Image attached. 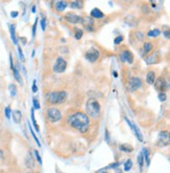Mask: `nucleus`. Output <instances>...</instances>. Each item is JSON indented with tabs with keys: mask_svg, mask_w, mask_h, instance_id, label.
<instances>
[{
	"mask_svg": "<svg viewBox=\"0 0 170 173\" xmlns=\"http://www.w3.org/2000/svg\"><path fill=\"white\" fill-rule=\"evenodd\" d=\"M158 98H159V100H160L161 102H165L166 99H167L166 93L165 92H160V93H159V95H158Z\"/></svg>",
	"mask_w": 170,
	"mask_h": 173,
	"instance_id": "obj_30",
	"label": "nucleus"
},
{
	"mask_svg": "<svg viewBox=\"0 0 170 173\" xmlns=\"http://www.w3.org/2000/svg\"><path fill=\"white\" fill-rule=\"evenodd\" d=\"M10 92H11V95H12V97H15L16 93H17V88H16V85H14V84L10 85Z\"/></svg>",
	"mask_w": 170,
	"mask_h": 173,
	"instance_id": "obj_27",
	"label": "nucleus"
},
{
	"mask_svg": "<svg viewBox=\"0 0 170 173\" xmlns=\"http://www.w3.org/2000/svg\"><path fill=\"white\" fill-rule=\"evenodd\" d=\"M35 11H36V7H33V13H35Z\"/></svg>",
	"mask_w": 170,
	"mask_h": 173,
	"instance_id": "obj_45",
	"label": "nucleus"
},
{
	"mask_svg": "<svg viewBox=\"0 0 170 173\" xmlns=\"http://www.w3.org/2000/svg\"><path fill=\"white\" fill-rule=\"evenodd\" d=\"M136 35L138 36V39H139V40H143V39H144V35H143V33H141V32H136Z\"/></svg>",
	"mask_w": 170,
	"mask_h": 173,
	"instance_id": "obj_37",
	"label": "nucleus"
},
{
	"mask_svg": "<svg viewBox=\"0 0 170 173\" xmlns=\"http://www.w3.org/2000/svg\"><path fill=\"white\" fill-rule=\"evenodd\" d=\"M13 120L16 124H19L22 120V113L20 112V110H14L13 111Z\"/></svg>",
	"mask_w": 170,
	"mask_h": 173,
	"instance_id": "obj_15",
	"label": "nucleus"
},
{
	"mask_svg": "<svg viewBox=\"0 0 170 173\" xmlns=\"http://www.w3.org/2000/svg\"><path fill=\"white\" fill-rule=\"evenodd\" d=\"M26 166L29 167V168H33V167H34V158H33L31 153H29L26 156Z\"/></svg>",
	"mask_w": 170,
	"mask_h": 173,
	"instance_id": "obj_23",
	"label": "nucleus"
},
{
	"mask_svg": "<svg viewBox=\"0 0 170 173\" xmlns=\"http://www.w3.org/2000/svg\"><path fill=\"white\" fill-rule=\"evenodd\" d=\"M121 150H124V151H127V152H130V151L132 150V148H127V145H122V146H121Z\"/></svg>",
	"mask_w": 170,
	"mask_h": 173,
	"instance_id": "obj_36",
	"label": "nucleus"
},
{
	"mask_svg": "<svg viewBox=\"0 0 170 173\" xmlns=\"http://www.w3.org/2000/svg\"><path fill=\"white\" fill-rule=\"evenodd\" d=\"M18 51H19V56H20V59L23 61V60H24V57H23V53H22V51H21L20 47H18Z\"/></svg>",
	"mask_w": 170,
	"mask_h": 173,
	"instance_id": "obj_40",
	"label": "nucleus"
},
{
	"mask_svg": "<svg viewBox=\"0 0 170 173\" xmlns=\"http://www.w3.org/2000/svg\"><path fill=\"white\" fill-rule=\"evenodd\" d=\"M11 16H12L13 18H15V17H17V16H18V13L17 12H12V13H11Z\"/></svg>",
	"mask_w": 170,
	"mask_h": 173,
	"instance_id": "obj_43",
	"label": "nucleus"
},
{
	"mask_svg": "<svg viewBox=\"0 0 170 173\" xmlns=\"http://www.w3.org/2000/svg\"><path fill=\"white\" fill-rule=\"evenodd\" d=\"M142 87V81L139 78H132L129 81V90L130 91H134V90L139 89Z\"/></svg>",
	"mask_w": 170,
	"mask_h": 173,
	"instance_id": "obj_11",
	"label": "nucleus"
},
{
	"mask_svg": "<svg viewBox=\"0 0 170 173\" xmlns=\"http://www.w3.org/2000/svg\"><path fill=\"white\" fill-rule=\"evenodd\" d=\"M102 173H108V172H107V171H103Z\"/></svg>",
	"mask_w": 170,
	"mask_h": 173,
	"instance_id": "obj_46",
	"label": "nucleus"
},
{
	"mask_svg": "<svg viewBox=\"0 0 170 173\" xmlns=\"http://www.w3.org/2000/svg\"><path fill=\"white\" fill-rule=\"evenodd\" d=\"M81 22L82 24H83V26H84V29H86L87 31H94V20H92V17H84V18H82V20H81Z\"/></svg>",
	"mask_w": 170,
	"mask_h": 173,
	"instance_id": "obj_10",
	"label": "nucleus"
},
{
	"mask_svg": "<svg viewBox=\"0 0 170 173\" xmlns=\"http://www.w3.org/2000/svg\"><path fill=\"white\" fill-rule=\"evenodd\" d=\"M32 112V121H33V124H34L35 126V128H36V130L39 132V126L37 125V123H36V120H35V114H34V109L31 111Z\"/></svg>",
	"mask_w": 170,
	"mask_h": 173,
	"instance_id": "obj_29",
	"label": "nucleus"
},
{
	"mask_svg": "<svg viewBox=\"0 0 170 173\" xmlns=\"http://www.w3.org/2000/svg\"><path fill=\"white\" fill-rule=\"evenodd\" d=\"M29 130H31V133L33 134V138H34V140H35V141H36V142H37V144H38V145H39V146H40V145H41V144H40L39 140H38V139H37L36 134H35V133H34V131H33V129H32V127H31V125H29Z\"/></svg>",
	"mask_w": 170,
	"mask_h": 173,
	"instance_id": "obj_33",
	"label": "nucleus"
},
{
	"mask_svg": "<svg viewBox=\"0 0 170 173\" xmlns=\"http://www.w3.org/2000/svg\"><path fill=\"white\" fill-rule=\"evenodd\" d=\"M152 47H153V45H152L151 42H146L143 45V51H144V54H149L150 51H152Z\"/></svg>",
	"mask_w": 170,
	"mask_h": 173,
	"instance_id": "obj_20",
	"label": "nucleus"
},
{
	"mask_svg": "<svg viewBox=\"0 0 170 173\" xmlns=\"http://www.w3.org/2000/svg\"><path fill=\"white\" fill-rule=\"evenodd\" d=\"M121 59H122V61L127 62V63H129V64H131V63L133 62V56L129 51H123L121 55Z\"/></svg>",
	"mask_w": 170,
	"mask_h": 173,
	"instance_id": "obj_12",
	"label": "nucleus"
},
{
	"mask_svg": "<svg viewBox=\"0 0 170 173\" xmlns=\"http://www.w3.org/2000/svg\"><path fill=\"white\" fill-rule=\"evenodd\" d=\"M123 39H124V37H123V36H118L116 39H114V44H120V43L123 41Z\"/></svg>",
	"mask_w": 170,
	"mask_h": 173,
	"instance_id": "obj_32",
	"label": "nucleus"
},
{
	"mask_svg": "<svg viewBox=\"0 0 170 173\" xmlns=\"http://www.w3.org/2000/svg\"><path fill=\"white\" fill-rule=\"evenodd\" d=\"M143 156L145 158V162H146V165L148 166V165H149V150L144 149L143 150Z\"/></svg>",
	"mask_w": 170,
	"mask_h": 173,
	"instance_id": "obj_26",
	"label": "nucleus"
},
{
	"mask_svg": "<svg viewBox=\"0 0 170 173\" xmlns=\"http://www.w3.org/2000/svg\"><path fill=\"white\" fill-rule=\"evenodd\" d=\"M61 118H62V115H61V112H60L59 109L55 108V107L47 109V119L49 122L56 123L61 120Z\"/></svg>",
	"mask_w": 170,
	"mask_h": 173,
	"instance_id": "obj_4",
	"label": "nucleus"
},
{
	"mask_svg": "<svg viewBox=\"0 0 170 173\" xmlns=\"http://www.w3.org/2000/svg\"><path fill=\"white\" fill-rule=\"evenodd\" d=\"M67 99V93L65 91H54L49 93L47 100L51 104H61L64 103Z\"/></svg>",
	"mask_w": 170,
	"mask_h": 173,
	"instance_id": "obj_3",
	"label": "nucleus"
},
{
	"mask_svg": "<svg viewBox=\"0 0 170 173\" xmlns=\"http://www.w3.org/2000/svg\"><path fill=\"white\" fill-rule=\"evenodd\" d=\"M148 37H151V38H155V37H158L159 35H160V31H159L158 29H152V31H150V32H148Z\"/></svg>",
	"mask_w": 170,
	"mask_h": 173,
	"instance_id": "obj_24",
	"label": "nucleus"
},
{
	"mask_svg": "<svg viewBox=\"0 0 170 173\" xmlns=\"http://www.w3.org/2000/svg\"><path fill=\"white\" fill-rule=\"evenodd\" d=\"M67 123L81 133H86L90 125L88 115L81 111H77L75 113L70 114L67 118Z\"/></svg>",
	"mask_w": 170,
	"mask_h": 173,
	"instance_id": "obj_1",
	"label": "nucleus"
},
{
	"mask_svg": "<svg viewBox=\"0 0 170 173\" xmlns=\"http://www.w3.org/2000/svg\"><path fill=\"white\" fill-rule=\"evenodd\" d=\"M41 29H42V31L45 29V18L44 17H42V19H41Z\"/></svg>",
	"mask_w": 170,
	"mask_h": 173,
	"instance_id": "obj_38",
	"label": "nucleus"
},
{
	"mask_svg": "<svg viewBox=\"0 0 170 173\" xmlns=\"http://www.w3.org/2000/svg\"><path fill=\"white\" fill-rule=\"evenodd\" d=\"M145 61H146L147 65H151V64L158 63V53H153L150 55V56H148Z\"/></svg>",
	"mask_w": 170,
	"mask_h": 173,
	"instance_id": "obj_14",
	"label": "nucleus"
},
{
	"mask_svg": "<svg viewBox=\"0 0 170 173\" xmlns=\"http://www.w3.org/2000/svg\"><path fill=\"white\" fill-rule=\"evenodd\" d=\"M154 87H155V89L159 90V91L164 92L165 90L168 89V83H167L166 79L159 78V79H155V81H154Z\"/></svg>",
	"mask_w": 170,
	"mask_h": 173,
	"instance_id": "obj_7",
	"label": "nucleus"
},
{
	"mask_svg": "<svg viewBox=\"0 0 170 173\" xmlns=\"http://www.w3.org/2000/svg\"><path fill=\"white\" fill-rule=\"evenodd\" d=\"M101 107L100 103L96 99H89L86 103V112L92 118H98L100 115Z\"/></svg>",
	"mask_w": 170,
	"mask_h": 173,
	"instance_id": "obj_2",
	"label": "nucleus"
},
{
	"mask_svg": "<svg viewBox=\"0 0 170 173\" xmlns=\"http://www.w3.org/2000/svg\"><path fill=\"white\" fill-rule=\"evenodd\" d=\"M164 36H165V37L167 38V39H168V38H169V31H168V29H167L166 32H164Z\"/></svg>",
	"mask_w": 170,
	"mask_h": 173,
	"instance_id": "obj_44",
	"label": "nucleus"
},
{
	"mask_svg": "<svg viewBox=\"0 0 170 173\" xmlns=\"http://www.w3.org/2000/svg\"><path fill=\"white\" fill-rule=\"evenodd\" d=\"M66 66H67V62L65 61L63 58L59 57L54 65V71L55 73H64V70L66 69Z\"/></svg>",
	"mask_w": 170,
	"mask_h": 173,
	"instance_id": "obj_5",
	"label": "nucleus"
},
{
	"mask_svg": "<svg viewBox=\"0 0 170 173\" xmlns=\"http://www.w3.org/2000/svg\"><path fill=\"white\" fill-rule=\"evenodd\" d=\"M33 102H34V108L36 109H39L40 108V104H39V101L37 100V99H33Z\"/></svg>",
	"mask_w": 170,
	"mask_h": 173,
	"instance_id": "obj_34",
	"label": "nucleus"
},
{
	"mask_svg": "<svg viewBox=\"0 0 170 173\" xmlns=\"http://www.w3.org/2000/svg\"><path fill=\"white\" fill-rule=\"evenodd\" d=\"M169 145V132L168 131H162L159 134V141L158 146L159 147H166Z\"/></svg>",
	"mask_w": 170,
	"mask_h": 173,
	"instance_id": "obj_6",
	"label": "nucleus"
},
{
	"mask_svg": "<svg viewBox=\"0 0 170 173\" xmlns=\"http://www.w3.org/2000/svg\"><path fill=\"white\" fill-rule=\"evenodd\" d=\"M155 81V75L154 73H152V71H149V73L146 75V82L148 84H153Z\"/></svg>",
	"mask_w": 170,
	"mask_h": 173,
	"instance_id": "obj_18",
	"label": "nucleus"
},
{
	"mask_svg": "<svg viewBox=\"0 0 170 173\" xmlns=\"http://www.w3.org/2000/svg\"><path fill=\"white\" fill-rule=\"evenodd\" d=\"M90 15H92V18H96V19H101L104 17V14L99 9H94L92 11V13H90Z\"/></svg>",
	"mask_w": 170,
	"mask_h": 173,
	"instance_id": "obj_16",
	"label": "nucleus"
},
{
	"mask_svg": "<svg viewBox=\"0 0 170 173\" xmlns=\"http://www.w3.org/2000/svg\"><path fill=\"white\" fill-rule=\"evenodd\" d=\"M11 112H12V110H11L10 107H7L5 108V115H7V119H11Z\"/></svg>",
	"mask_w": 170,
	"mask_h": 173,
	"instance_id": "obj_35",
	"label": "nucleus"
},
{
	"mask_svg": "<svg viewBox=\"0 0 170 173\" xmlns=\"http://www.w3.org/2000/svg\"><path fill=\"white\" fill-rule=\"evenodd\" d=\"M37 22H38V19H36V21H35L34 26H33V36H35V35H36V27H37Z\"/></svg>",
	"mask_w": 170,
	"mask_h": 173,
	"instance_id": "obj_39",
	"label": "nucleus"
},
{
	"mask_svg": "<svg viewBox=\"0 0 170 173\" xmlns=\"http://www.w3.org/2000/svg\"><path fill=\"white\" fill-rule=\"evenodd\" d=\"M100 57V53L96 48H90L89 51H86L85 54V58L88 60L89 62H96Z\"/></svg>",
	"mask_w": 170,
	"mask_h": 173,
	"instance_id": "obj_8",
	"label": "nucleus"
},
{
	"mask_svg": "<svg viewBox=\"0 0 170 173\" xmlns=\"http://www.w3.org/2000/svg\"><path fill=\"white\" fill-rule=\"evenodd\" d=\"M10 32H11V37H12L13 42L15 44H17V39H16V34H15V25L10 24Z\"/></svg>",
	"mask_w": 170,
	"mask_h": 173,
	"instance_id": "obj_22",
	"label": "nucleus"
},
{
	"mask_svg": "<svg viewBox=\"0 0 170 173\" xmlns=\"http://www.w3.org/2000/svg\"><path fill=\"white\" fill-rule=\"evenodd\" d=\"M35 154H36V156H37V160L39 161V164H42V161H41V157H40V155H39V153H38L37 150L35 151Z\"/></svg>",
	"mask_w": 170,
	"mask_h": 173,
	"instance_id": "obj_41",
	"label": "nucleus"
},
{
	"mask_svg": "<svg viewBox=\"0 0 170 173\" xmlns=\"http://www.w3.org/2000/svg\"><path fill=\"white\" fill-rule=\"evenodd\" d=\"M131 168H132V161L127 160L126 163H124V171H129Z\"/></svg>",
	"mask_w": 170,
	"mask_h": 173,
	"instance_id": "obj_25",
	"label": "nucleus"
},
{
	"mask_svg": "<svg viewBox=\"0 0 170 173\" xmlns=\"http://www.w3.org/2000/svg\"><path fill=\"white\" fill-rule=\"evenodd\" d=\"M70 7H72L73 9H82V7H83V1H82V0H75V1L72 2Z\"/></svg>",
	"mask_w": 170,
	"mask_h": 173,
	"instance_id": "obj_21",
	"label": "nucleus"
},
{
	"mask_svg": "<svg viewBox=\"0 0 170 173\" xmlns=\"http://www.w3.org/2000/svg\"><path fill=\"white\" fill-rule=\"evenodd\" d=\"M12 70H13V73H14V77H15L16 81H17L19 84H22V79H21V76H20V73H19V71L17 70V68L13 67Z\"/></svg>",
	"mask_w": 170,
	"mask_h": 173,
	"instance_id": "obj_19",
	"label": "nucleus"
},
{
	"mask_svg": "<svg viewBox=\"0 0 170 173\" xmlns=\"http://www.w3.org/2000/svg\"><path fill=\"white\" fill-rule=\"evenodd\" d=\"M66 7H67V2L64 1V0H61V1L56 3V10L58 12H63V11L66 9Z\"/></svg>",
	"mask_w": 170,
	"mask_h": 173,
	"instance_id": "obj_17",
	"label": "nucleus"
},
{
	"mask_svg": "<svg viewBox=\"0 0 170 173\" xmlns=\"http://www.w3.org/2000/svg\"><path fill=\"white\" fill-rule=\"evenodd\" d=\"M37 90H38V88H37V86H36V81H34V83H33V91L37 92Z\"/></svg>",
	"mask_w": 170,
	"mask_h": 173,
	"instance_id": "obj_42",
	"label": "nucleus"
},
{
	"mask_svg": "<svg viewBox=\"0 0 170 173\" xmlns=\"http://www.w3.org/2000/svg\"><path fill=\"white\" fill-rule=\"evenodd\" d=\"M126 122H127L128 124H129L130 127L132 128L133 132H134V134H136V138H138L139 141H141V142L143 141V135H142V133L140 132V129H139L138 127H136V126L134 125V124H132V123H130V121H129V120L126 119Z\"/></svg>",
	"mask_w": 170,
	"mask_h": 173,
	"instance_id": "obj_13",
	"label": "nucleus"
},
{
	"mask_svg": "<svg viewBox=\"0 0 170 173\" xmlns=\"http://www.w3.org/2000/svg\"><path fill=\"white\" fill-rule=\"evenodd\" d=\"M143 162H144V156H143V153H140V155L138 156V164L140 166V168H142L143 167Z\"/></svg>",
	"mask_w": 170,
	"mask_h": 173,
	"instance_id": "obj_28",
	"label": "nucleus"
},
{
	"mask_svg": "<svg viewBox=\"0 0 170 173\" xmlns=\"http://www.w3.org/2000/svg\"><path fill=\"white\" fill-rule=\"evenodd\" d=\"M82 35H83V32L81 31V29H76V34H75V37L76 39H81L82 38Z\"/></svg>",
	"mask_w": 170,
	"mask_h": 173,
	"instance_id": "obj_31",
	"label": "nucleus"
},
{
	"mask_svg": "<svg viewBox=\"0 0 170 173\" xmlns=\"http://www.w3.org/2000/svg\"><path fill=\"white\" fill-rule=\"evenodd\" d=\"M65 20L67 21V22L69 23H73V24H77V23H80L82 18L80 17V16L76 15V14L74 13H68L65 15Z\"/></svg>",
	"mask_w": 170,
	"mask_h": 173,
	"instance_id": "obj_9",
	"label": "nucleus"
}]
</instances>
